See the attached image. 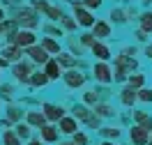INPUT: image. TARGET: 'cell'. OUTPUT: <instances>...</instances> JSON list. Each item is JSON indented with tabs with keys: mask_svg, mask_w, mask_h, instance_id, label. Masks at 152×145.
<instances>
[{
	"mask_svg": "<svg viewBox=\"0 0 152 145\" xmlns=\"http://www.w3.org/2000/svg\"><path fill=\"white\" fill-rule=\"evenodd\" d=\"M26 145H46L44 141H39V136H32L30 141H26Z\"/></svg>",
	"mask_w": 152,
	"mask_h": 145,
	"instance_id": "7dc6e473",
	"label": "cell"
},
{
	"mask_svg": "<svg viewBox=\"0 0 152 145\" xmlns=\"http://www.w3.org/2000/svg\"><path fill=\"white\" fill-rule=\"evenodd\" d=\"M62 14H65V9H62L60 5H48V7H46V12H44L46 21H53V23H58V21L62 19Z\"/></svg>",
	"mask_w": 152,
	"mask_h": 145,
	"instance_id": "1f68e13d",
	"label": "cell"
},
{
	"mask_svg": "<svg viewBox=\"0 0 152 145\" xmlns=\"http://www.w3.org/2000/svg\"><path fill=\"white\" fill-rule=\"evenodd\" d=\"M0 55L7 60L10 65H14V62H21V60L26 58L23 48H19L16 44H2V51H0Z\"/></svg>",
	"mask_w": 152,
	"mask_h": 145,
	"instance_id": "8fae6325",
	"label": "cell"
},
{
	"mask_svg": "<svg viewBox=\"0 0 152 145\" xmlns=\"http://www.w3.org/2000/svg\"><path fill=\"white\" fill-rule=\"evenodd\" d=\"M72 9H74V21H76V26L78 28H86V30H90L92 26H95V14L90 9H86L83 5H81V0H72Z\"/></svg>",
	"mask_w": 152,
	"mask_h": 145,
	"instance_id": "7a4b0ae2",
	"label": "cell"
},
{
	"mask_svg": "<svg viewBox=\"0 0 152 145\" xmlns=\"http://www.w3.org/2000/svg\"><path fill=\"white\" fill-rule=\"evenodd\" d=\"M7 14H10V19L16 21V26H19L21 30H37L39 26H42L39 14L35 9H30L28 5H26V7L19 5V7H14V9H7Z\"/></svg>",
	"mask_w": 152,
	"mask_h": 145,
	"instance_id": "6da1fadb",
	"label": "cell"
},
{
	"mask_svg": "<svg viewBox=\"0 0 152 145\" xmlns=\"http://www.w3.org/2000/svg\"><path fill=\"white\" fill-rule=\"evenodd\" d=\"M23 53H26V58H28L30 62L35 65V67H42V65H44V62L51 58L46 51L39 46V42H37V44H32V46H28V48H23Z\"/></svg>",
	"mask_w": 152,
	"mask_h": 145,
	"instance_id": "52a82bcc",
	"label": "cell"
},
{
	"mask_svg": "<svg viewBox=\"0 0 152 145\" xmlns=\"http://www.w3.org/2000/svg\"><path fill=\"white\" fill-rule=\"evenodd\" d=\"M72 143H74V145H88V143H90V138H88L86 131H81V129H78L76 134H72Z\"/></svg>",
	"mask_w": 152,
	"mask_h": 145,
	"instance_id": "60d3db41",
	"label": "cell"
},
{
	"mask_svg": "<svg viewBox=\"0 0 152 145\" xmlns=\"http://www.w3.org/2000/svg\"><path fill=\"white\" fill-rule=\"evenodd\" d=\"M58 26H60V28L65 30V35L67 32H76V28H78V26H76V21H74V16H72V14H62V19L58 21Z\"/></svg>",
	"mask_w": 152,
	"mask_h": 145,
	"instance_id": "4dcf8cb0",
	"label": "cell"
},
{
	"mask_svg": "<svg viewBox=\"0 0 152 145\" xmlns=\"http://www.w3.org/2000/svg\"><path fill=\"white\" fill-rule=\"evenodd\" d=\"M26 111H28V108H23L21 104H16V101H12V104H7V108H5L2 113H5V117L10 120L12 125H16V122H21V120L26 117Z\"/></svg>",
	"mask_w": 152,
	"mask_h": 145,
	"instance_id": "4fadbf2b",
	"label": "cell"
},
{
	"mask_svg": "<svg viewBox=\"0 0 152 145\" xmlns=\"http://www.w3.org/2000/svg\"><path fill=\"white\" fill-rule=\"evenodd\" d=\"M0 5H2V7H5V12H7V9H14V7H19L21 0H0Z\"/></svg>",
	"mask_w": 152,
	"mask_h": 145,
	"instance_id": "f6af8a7d",
	"label": "cell"
},
{
	"mask_svg": "<svg viewBox=\"0 0 152 145\" xmlns=\"http://www.w3.org/2000/svg\"><path fill=\"white\" fill-rule=\"evenodd\" d=\"M12 76H14V81H16V83H21V85H26L28 87V81H30V74H32V71H35V65H32V62H30L28 58H23L21 60V62H14V65H12Z\"/></svg>",
	"mask_w": 152,
	"mask_h": 145,
	"instance_id": "3957f363",
	"label": "cell"
},
{
	"mask_svg": "<svg viewBox=\"0 0 152 145\" xmlns=\"http://www.w3.org/2000/svg\"><path fill=\"white\" fill-rule=\"evenodd\" d=\"M0 115H2V101H0Z\"/></svg>",
	"mask_w": 152,
	"mask_h": 145,
	"instance_id": "91938a15",
	"label": "cell"
},
{
	"mask_svg": "<svg viewBox=\"0 0 152 145\" xmlns=\"http://www.w3.org/2000/svg\"><path fill=\"white\" fill-rule=\"evenodd\" d=\"M39 46L44 48L51 58H53V55H58V53L62 51V46H60V42H58L56 37H42V39H39Z\"/></svg>",
	"mask_w": 152,
	"mask_h": 145,
	"instance_id": "ffe728a7",
	"label": "cell"
},
{
	"mask_svg": "<svg viewBox=\"0 0 152 145\" xmlns=\"http://www.w3.org/2000/svg\"><path fill=\"white\" fill-rule=\"evenodd\" d=\"M12 44H16L19 48H28L32 44H37V32L35 30H16L14 37H12Z\"/></svg>",
	"mask_w": 152,
	"mask_h": 145,
	"instance_id": "ba28073f",
	"label": "cell"
},
{
	"mask_svg": "<svg viewBox=\"0 0 152 145\" xmlns=\"http://www.w3.org/2000/svg\"><path fill=\"white\" fill-rule=\"evenodd\" d=\"M67 48H69L67 53H72L74 58H81V55H83V51H86V48L81 46V42H78V39H74V37H72V32L67 35Z\"/></svg>",
	"mask_w": 152,
	"mask_h": 145,
	"instance_id": "f1b7e54d",
	"label": "cell"
},
{
	"mask_svg": "<svg viewBox=\"0 0 152 145\" xmlns=\"http://www.w3.org/2000/svg\"><path fill=\"white\" fill-rule=\"evenodd\" d=\"M92 113H95L97 117H102V120H106V117H115V111L113 104H108V101H99V104H95L92 106Z\"/></svg>",
	"mask_w": 152,
	"mask_h": 145,
	"instance_id": "d6986e66",
	"label": "cell"
},
{
	"mask_svg": "<svg viewBox=\"0 0 152 145\" xmlns=\"http://www.w3.org/2000/svg\"><path fill=\"white\" fill-rule=\"evenodd\" d=\"M97 131H99V136H102L104 141H118V138L122 136V131H120L118 127H99Z\"/></svg>",
	"mask_w": 152,
	"mask_h": 145,
	"instance_id": "f546056e",
	"label": "cell"
},
{
	"mask_svg": "<svg viewBox=\"0 0 152 145\" xmlns=\"http://www.w3.org/2000/svg\"><path fill=\"white\" fill-rule=\"evenodd\" d=\"M90 32H92V37L99 39V42H104V39H108L111 35H113V28H111V23L106 19H97L95 26L90 28Z\"/></svg>",
	"mask_w": 152,
	"mask_h": 145,
	"instance_id": "30bf717a",
	"label": "cell"
},
{
	"mask_svg": "<svg viewBox=\"0 0 152 145\" xmlns=\"http://www.w3.org/2000/svg\"><path fill=\"white\" fill-rule=\"evenodd\" d=\"M136 99L143 104H152V87H141L136 90Z\"/></svg>",
	"mask_w": 152,
	"mask_h": 145,
	"instance_id": "ab89813d",
	"label": "cell"
},
{
	"mask_svg": "<svg viewBox=\"0 0 152 145\" xmlns=\"http://www.w3.org/2000/svg\"><path fill=\"white\" fill-rule=\"evenodd\" d=\"M136 101H138V99H136V90L129 87V85H124L122 90H120V104L127 106V108H134V106H136Z\"/></svg>",
	"mask_w": 152,
	"mask_h": 145,
	"instance_id": "7402d4cb",
	"label": "cell"
},
{
	"mask_svg": "<svg viewBox=\"0 0 152 145\" xmlns=\"http://www.w3.org/2000/svg\"><path fill=\"white\" fill-rule=\"evenodd\" d=\"M99 101H102V99H99V95H97V90H86V92H83V101H81V104H86V106H95V104H99Z\"/></svg>",
	"mask_w": 152,
	"mask_h": 145,
	"instance_id": "d590c367",
	"label": "cell"
},
{
	"mask_svg": "<svg viewBox=\"0 0 152 145\" xmlns=\"http://www.w3.org/2000/svg\"><path fill=\"white\" fill-rule=\"evenodd\" d=\"M113 65H118V67H124L129 74H132L134 69H138V60L136 58H129V55H122V53H118L113 60Z\"/></svg>",
	"mask_w": 152,
	"mask_h": 145,
	"instance_id": "cb8c5ba5",
	"label": "cell"
},
{
	"mask_svg": "<svg viewBox=\"0 0 152 145\" xmlns=\"http://www.w3.org/2000/svg\"><path fill=\"white\" fill-rule=\"evenodd\" d=\"M48 5H51L48 0H28V7H30V9H35L37 14H44Z\"/></svg>",
	"mask_w": 152,
	"mask_h": 145,
	"instance_id": "f35d334b",
	"label": "cell"
},
{
	"mask_svg": "<svg viewBox=\"0 0 152 145\" xmlns=\"http://www.w3.org/2000/svg\"><path fill=\"white\" fill-rule=\"evenodd\" d=\"M12 127H14V125H12L7 117H0V129H12Z\"/></svg>",
	"mask_w": 152,
	"mask_h": 145,
	"instance_id": "c3c4849f",
	"label": "cell"
},
{
	"mask_svg": "<svg viewBox=\"0 0 152 145\" xmlns=\"http://www.w3.org/2000/svg\"><path fill=\"white\" fill-rule=\"evenodd\" d=\"M2 44H5V42H2V37H0V51H2Z\"/></svg>",
	"mask_w": 152,
	"mask_h": 145,
	"instance_id": "680465c9",
	"label": "cell"
},
{
	"mask_svg": "<svg viewBox=\"0 0 152 145\" xmlns=\"http://www.w3.org/2000/svg\"><path fill=\"white\" fill-rule=\"evenodd\" d=\"M53 58H56V62L62 69H76V60H78V58H74V55H72V53H67V51H60V53L53 55Z\"/></svg>",
	"mask_w": 152,
	"mask_h": 145,
	"instance_id": "484cf974",
	"label": "cell"
},
{
	"mask_svg": "<svg viewBox=\"0 0 152 145\" xmlns=\"http://www.w3.org/2000/svg\"><path fill=\"white\" fill-rule=\"evenodd\" d=\"M143 55L148 60H152V44H145V48H143Z\"/></svg>",
	"mask_w": 152,
	"mask_h": 145,
	"instance_id": "681fc988",
	"label": "cell"
},
{
	"mask_svg": "<svg viewBox=\"0 0 152 145\" xmlns=\"http://www.w3.org/2000/svg\"><path fill=\"white\" fill-rule=\"evenodd\" d=\"M78 42H81V46H83V48H90V46L97 42V39L92 37V32H83V35L78 37Z\"/></svg>",
	"mask_w": 152,
	"mask_h": 145,
	"instance_id": "b9f144b4",
	"label": "cell"
},
{
	"mask_svg": "<svg viewBox=\"0 0 152 145\" xmlns=\"http://www.w3.org/2000/svg\"><path fill=\"white\" fill-rule=\"evenodd\" d=\"M138 23H141V28H138V30H143V32L152 35V12H143L141 19H138Z\"/></svg>",
	"mask_w": 152,
	"mask_h": 145,
	"instance_id": "e575fe53",
	"label": "cell"
},
{
	"mask_svg": "<svg viewBox=\"0 0 152 145\" xmlns=\"http://www.w3.org/2000/svg\"><path fill=\"white\" fill-rule=\"evenodd\" d=\"M56 127H58V131H60V136H72V134H76V131L81 129V122L74 120V117L67 113L62 120H58V122H56Z\"/></svg>",
	"mask_w": 152,
	"mask_h": 145,
	"instance_id": "9c48e42d",
	"label": "cell"
},
{
	"mask_svg": "<svg viewBox=\"0 0 152 145\" xmlns=\"http://www.w3.org/2000/svg\"><path fill=\"white\" fill-rule=\"evenodd\" d=\"M143 5H152V0H141Z\"/></svg>",
	"mask_w": 152,
	"mask_h": 145,
	"instance_id": "9f6ffc18",
	"label": "cell"
},
{
	"mask_svg": "<svg viewBox=\"0 0 152 145\" xmlns=\"http://www.w3.org/2000/svg\"><path fill=\"white\" fill-rule=\"evenodd\" d=\"M2 145H23V143L14 134V129H2Z\"/></svg>",
	"mask_w": 152,
	"mask_h": 145,
	"instance_id": "836d02e7",
	"label": "cell"
},
{
	"mask_svg": "<svg viewBox=\"0 0 152 145\" xmlns=\"http://www.w3.org/2000/svg\"><path fill=\"white\" fill-rule=\"evenodd\" d=\"M92 76H95L97 83H102V85H108V83L113 81V67H111L108 62H102V60H97L95 65H92Z\"/></svg>",
	"mask_w": 152,
	"mask_h": 145,
	"instance_id": "8992f818",
	"label": "cell"
},
{
	"mask_svg": "<svg viewBox=\"0 0 152 145\" xmlns=\"http://www.w3.org/2000/svg\"><path fill=\"white\" fill-rule=\"evenodd\" d=\"M136 39H138V42H148V32H143V30H136Z\"/></svg>",
	"mask_w": 152,
	"mask_h": 145,
	"instance_id": "f907efd6",
	"label": "cell"
},
{
	"mask_svg": "<svg viewBox=\"0 0 152 145\" xmlns=\"http://www.w3.org/2000/svg\"><path fill=\"white\" fill-rule=\"evenodd\" d=\"M62 81H65V85L69 90H78V87H83L88 83V76L81 69H65L62 71Z\"/></svg>",
	"mask_w": 152,
	"mask_h": 145,
	"instance_id": "277c9868",
	"label": "cell"
},
{
	"mask_svg": "<svg viewBox=\"0 0 152 145\" xmlns=\"http://www.w3.org/2000/svg\"><path fill=\"white\" fill-rule=\"evenodd\" d=\"M0 101H5V104L16 101V85L14 83H0Z\"/></svg>",
	"mask_w": 152,
	"mask_h": 145,
	"instance_id": "603a6c76",
	"label": "cell"
},
{
	"mask_svg": "<svg viewBox=\"0 0 152 145\" xmlns=\"http://www.w3.org/2000/svg\"><path fill=\"white\" fill-rule=\"evenodd\" d=\"M0 83H2V76H0Z\"/></svg>",
	"mask_w": 152,
	"mask_h": 145,
	"instance_id": "6125c7cd",
	"label": "cell"
},
{
	"mask_svg": "<svg viewBox=\"0 0 152 145\" xmlns=\"http://www.w3.org/2000/svg\"><path fill=\"white\" fill-rule=\"evenodd\" d=\"M108 19L113 21V23H127V12L120 9V7H115V9L108 12Z\"/></svg>",
	"mask_w": 152,
	"mask_h": 145,
	"instance_id": "8d00e7d4",
	"label": "cell"
},
{
	"mask_svg": "<svg viewBox=\"0 0 152 145\" xmlns=\"http://www.w3.org/2000/svg\"><path fill=\"white\" fill-rule=\"evenodd\" d=\"M58 145H74L72 141H58Z\"/></svg>",
	"mask_w": 152,
	"mask_h": 145,
	"instance_id": "db71d44e",
	"label": "cell"
},
{
	"mask_svg": "<svg viewBox=\"0 0 152 145\" xmlns=\"http://www.w3.org/2000/svg\"><path fill=\"white\" fill-rule=\"evenodd\" d=\"M83 125H86L88 129H99V127H102V117H97L95 113H90V117H88Z\"/></svg>",
	"mask_w": 152,
	"mask_h": 145,
	"instance_id": "7bdbcfd3",
	"label": "cell"
},
{
	"mask_svg": "<svg viewBox=\"0 0 152 145\" xmlns=\"http://www.w3.org/2000/svg\"><path fill=\"white\" fill-rule=\"evenodd\" d=\"M5 19H7V12H5V7L0 5V21H5Z\"/></svg>",
	"mask_w": 152,
	"mask_h": 145,
	"instance_id": "f5cc1de1",
	"label": "cell"
},
{
	"mask_svg": "<svg viewBox=\"0 0 152 145\" xmlns=\"http://www.w3.org/2000/svg\"><path fill=\"white\" fill-rule=\"evenodd\" d=\"M51 81L46 78V74L42 71V69H35L32 74H30V81H28V87H46Z\"/></svg>",
	"mask_w": 152,
	"mask_h": 145,
	"instance_id": "4316f807",
	"label": "cell"
},
{
	"mask_svg": "<svg viewBox=\"0 0 152 145\" xmlns=\"http://www.w3.org/2000/svg\"><path fill=\"white\" fill-rule=\"evenodd\" d=\"M42 113H44V117H46V122H51V125H56L58 120H62V117L67 115V108L62 106V104H53V101H44V104H42Z\"/></svg>",
	"mask_w": 152,
	"mask_h": 145,
	"instance_id": "5b68a950",
	"label": "cell"
},
{
	"mask_svg": "<svg viewBox=\"0 0 152 145\" xmlns=\"http://www.w3.org/2000/svg\"><path fill=\"white\" fill-rule=\"evenodd\" d=\"M120 53H122V55H129V58H134V55H136V46H127V48H122Z\"/></svg>",
	"mask_w": 152,
	"mask_h": 145,
	"instance_id": "bcb514c9",
	"label": "cell"
},
{
	"mask_svg": "<svg viewBox=\"0 0 152 145\" xmlns=\"http://www.w3.org/2000/svg\"><path fill=\"white\" fill-rule=\"evenodd\" d=\"M102 145H118L115 141H102Z\"/></svg>",
	"mask_w": 152,
	"mask_h": 145,
	"instance_id": "11a10c76",
	"label": "cell"
},
{
	"mask_svg": "<svg viewBox=\"0 0 152 145\" xmlns=\"http://www.w3.org/2000/svg\"><path fill=\"white\" fill-rule=\"evenodd\" d=\"M90 106H86V104H74V106L69 108V115L74 117V120H78V122H86L88 117H90Z\"/></svg>",
	"mask_w": 152,
	"mask_h": 145,
	"instance_id": "d4e9b609",
	"label": "cell"
},
{
	"mask_svg": "<svg viewBox=\"0 0 152 145\" xmlns=\"http://www.w3.org/2000/svg\"><path fill=\"white\" fill-rule=\"evenodd\" d=\"M129 141H132V145H145L150 141V131H145L143 127L134 125L132 129H129Z\"/></svg>",
	"mask_w": 152,
	"mask_h": 145,
	"instance_id": "2e32d148",
	"label": "cell"
},
{
	"mask_svg": "<svg viewBox=\"0 0 152 145\" xmlns=\"http://www.w3.org/2000/svg\"><path fill=\"white\" fill-rule=\"evenodd\" d=\"M42 32H44V37H56V39H60V37H65V30L60 28L58 23H53V21H42Z\"/></svg>",
	"mask_w": 152,
	"mask_h": 145,
	"instance_id": "ac0fdd59",
	"label": "cell"
},
{
	"mask_svg": "<svg viewBox=\"0 0 152 145\" xmlns=\"http://www.w3.org/2000/svg\"><path fill=\"white\" fill-rule=\"evenodd\" d=\"M23 122H26V125H30L32 129H42V127L46 125V117H44V113L37 108V111H26Z\"/></svg>",
	"mask_w": 152,
	"mask_h": 145,
	"instance_id": "9a60e30c",
	"label": "cell"
},
{
	"mask_svg": "<svg viewBox=\"0 0 152 145\" xmlns=\"http://www.w3.org/2000/svg\"><path fill=\"white\" fill-rule=\"evenodd\" d=\"M81 5H83V7H86V9H99V7H102V5H104V0H81Z\"/></svg>",
	"mask_w": 152,
	"mask_h": 145,
	"instance_id": "ee69618b",
	"label": "cell"
},
{
	"mask_svg": "<svg viewBox=\"0 0 152 145\" xmlns=\"http://www.w3.org/2000/svg\"><path fill=\"white\" fill-rule=\"evenodd\" d=\"M127 76H129V71H127L124 67L113 65V81H115V83H127Z\"/></svg>",
	"mask_w": 152,
	"mask_h": 145,
	"instance_id": "74e56055",
	"label": "cell"
},
{
	"mask_svg": "<svg viewBox=\"0 0 152 145\" xmlns=\"http://www.w3.org/2000/svg\"><path fill=\"white\" fill-rule=\"evenodd\" d=\"M39 141H44L46 145H53L60 141V131H58L56 125H51V122H46V125L39 129Z\"/></svg>",
	"mask_w": 152,
	"mask_h": 145,
	"instance_id": "5bb4252c",
	"label": "cell"
},
{
	"mask_svg": "<svg viewBox=\"0 0 152 145\" xmlns=\"http://www.w3.org/2000/svg\"><path fill=\"white\" fill-rule=\"evenodd\" d=\"M90 53H92L97 60H102V62H108V60H111V48L106 46L104 42H99V39L90 46Z\"/></svg>",
	"mask_w": 152,
	"mask_h": 145,
	"instance_id": "e0dca14e",
	"label": "cell"
},
{
	"mask_svg": "<svg viewBox=\"0 0 152 145\" xmlns=\"http://www.w3.org/2000/svg\"><path fill=\"white\" fill-rule=\"evenodd\" d=\"M127 85L134 87V90H141V87L145 85V74H138V71H136V74H129V76H127Z\"/></svg>",
	"mask_w": 152,
	"mask_h": 145,
	"instance_id": "d6a6232c",
	"label": "cell"
},
{
	"mask_svg": "<svg viewBox=\"0 0 152 145\" xmlns=\"http://www.w3.org/2000/svg\"><path fill=\"white\" fill-rule=\"evenodd\" d=\"M132 115H134V120H136V125H138V127H143L145 131H150V134H152V115H150V113L132 108Z\"/></svg>",
	"mask_w": 152,
	"mask_h": 145,
	"instance_id": "44dd1931",
	"label": "cell"
},
{
	"mask_svg": "<svg viewBox=\"0 0 152 145\" xmlns=\"http://www.w3.org/2000/svg\"><path fill=\"white\" fill-rule=\"evenodd\" d=\"M12 129H14V134L19 136L21 141H30V138H32V131H35V129H32V127L30 125H26V122H23V120H21V122H16V125L12 127Z\"/></svg>",
	"mask_w": 152,
	"mask_h": 145,
	"instance_id": "83f0119b",
	"label": "cell"
},
{
	"mask_svg": "<svg viewBox=\"0 0 152 145\" xmlns=\"http://www.w3.org/2000/svg\"><path fill=\"white\" fill-rule=\"evenodd\" d=\"M10 67H12V65H10L5 58H2V55H0V69H10Z\"/></svg>",
	"mask_w": 152,
	"mask_h": 145,
	"instance_id": "816d5d0a",
	"label": "cell"
},
{
	"mask_svg": "<svg viewBox=\"0 0 152 145\" xmlns=\"http://www.w3.org/2000/svg\"><path fill=\"white\" fill-rule=\"evenodd\" d=\"M0 37H2V21H0Z\"/></svg>",
	"mask_w": 152,
	"mask_h": 145,
	"instance_id": "6f0895ef",
	"label": "cell"
},
{
	"mask_svg": "<svg viewBox=\"0 0 152 145\" xmlns=\"http://www.w3.org/2000/svg\"><path fill=\"white\" fill-rule=\"evenodd\" d=\"M42 71H44V74H46V78L53 83V81H60V78H62V71H65V69L56 62V58H48L46 62L42 65Z\"/></svg>",
	"mask_w": 152,
	"mask_h": 145,
	"instance_id": "7c38bea8",
	"label": "cell"
},
{
	"mask_svg": "<svg viewBox=\"0 0 152 145\" xmlns=\"http://www.w3.org/2000/svg\"><path fill=\"white\" fill-rule=\"evenodd\" d=\"M120 2H129V0H120Z\"/></svg>",
	"mask_w": 152,
	"mask_h": 145,
	"instance_id": "94428289",
	"label": "cell"
}]
</instances>
